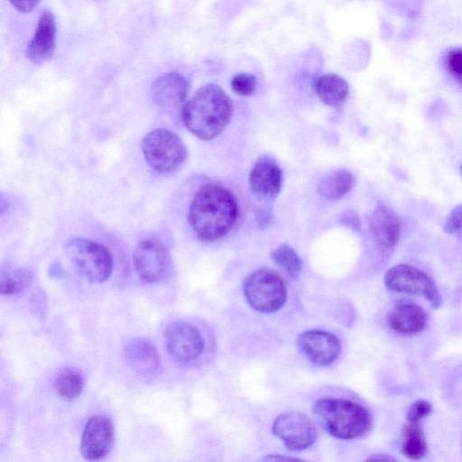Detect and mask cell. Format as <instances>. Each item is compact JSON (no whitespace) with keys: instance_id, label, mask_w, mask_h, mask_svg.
I'll return each instance as SVG.
<instances>
[{"instance_id":"obj_1","label":"cell","mask_w":462,"mask_h":462,"mask_svg":"<svg viewBox=\"0 0 462 462\" xmlns=\"http://www.w3.org/2000/svg\"><path fill=\"white\" fill-rule=\"evenodd\" d=\"M237 216L236 198L216 183L200 188L189 209V225L203 241H215L225 236L234 226Z\"/></svg>"},{"instance_id":"obj_2","label":"cell","mask_w":462,"mask_h":462,"mask_svg":"<svg viewBox=\"0 0 462 462\" xmlns=\"http://www.w3.org/2000/svg\"><path fill=\"white\" fill-rule=\"evenodd\" d=\"M233 110L229 96L217 85L207 84L184 105L182 120L194 135L210 140L227 126Z\"/></svg>"},{"instance_id":"obj_3","label":"cell","mask_w":462,"mask_h":462,"mask_svg":"<svg viewBox=\"0 0 462 462\" xmlns=\"http://www.w3.org/2000/svg\"><path fill=\"white\" fill-rule=\"evenodd\" d=\"M313 414L330 435L342 439L358 438L372 425V417L362 405L352 401L324 398L315 402Z\"/></svg>"},{"instance_id":"obj_4","label":"cell","mask_w":462,"mask_h":462,"mask_svg":"<svg viewBox=\"0 0 462 462\" xmlns=\"http://www.w3.org/2000/svg\"><path fill=\"white\" fill-rule=\"evenodd\" d=\"M65 252L75 270L90 282H103L113 273L111 254L96 241L71 237L65 244Z\"/></svg>"},{"instance_id":"obj_5","label":"cell","mask_w":462,"mask_h":462,"mask_svg":"<svg viewBox=\"0 0 462 462\" xmlns=\"http://www.w3.org/2000/svg\"><path fill=\"white\" fill-rule=\"evenodd\" d=\"M141 147L147 164L159 173L174 171L187 157V149L181 139L168 129L149 132Z\"/></svg>"},{"instance_id":"obj_6","label":"cell","mask_w":462,"mask_h":462,"mask_svg":"<svg viewBox=\"0 0 462 462\" xmlns=\"http://www.w3.org/2000/svg\"><path fill=\"white\" fill-rule=\"evenodd\" d=\"M244 293L248 303L256 310L271 313L282 307L286 300V287L273 271L260 269L245 281Z\"/></svg>"},{"instance_id":"obj_7","label":"cell","mask_w":462,"mask_h":462,"mask_svg":"<svg viewBox=\"0 0 462 462\" xmlns=\"http://www.w3.org/2000/svg\"><path fill=\"white\" fill-rule=\"evenodd\" d=\"M384 284L392 291L423 296L437 309L441 297L433 280L420 269L410 264H397L384 275Z\"/></svg>"},{"instance_id":"obj_8","label":"cell","mask_w":462,"mask_h":462,"mask_svg":"<svg viewBox=\"0 0 462 462\" xmlns=\"http://www.w3.org/2000/svg\"><path fill=\"white\" fill-rule=\"evenodd\" d=\"M133 263L138 276L149 283L168 280L172 269L168 248L155 239H146L136 245Z\"/></svg>"},{"instance_id":"obj_9","label":"cell","mask_w":462,"mask_h":462,"mask_svg":"<svg viewBox=\"0 0 462 462\" xmlns=\"http://www.w3.org/2000/svg\"><path fill=\"white\" fill-rule=\"evenodd\" d=\"M273 431L291 450H302L311 446L318 436L312 420L298 411L279 415L273 424Z\"/></svg>"},{"instance_id":"obj_10","label":"cell","mask_w":462,"mask_h":462,"mask_svg":"<svg viewBox=\"0 0 462 462\" xmlns=\"http://www.w3.org/2000/svg\"><path fill=\"white\" fill-rule=\"evenodd\" d=\"M114 442L111 420L104 415H94L89 418L83 430L80 453L87 460H99L111 452Z\"/></svg>"},{"instance_id":"obj_11","label":"cell","mask_w":462,"mask_h":462,"mask_svg":"<svg viewBox=\"0 0 462 462\" xmlns=\"http://www.w3.org/2000/svg\"><path fill=\"white\" fill-rule=\"evenodd\" d=\"M165 340L171 356L181 363L196 359L204 348V341L199 331L186 322L171 325L167 330Z\"/></svg>"},{"instance_id":"obj_12","label":"cell","mask_w":462,"mask_h":462,"mask_svg":"<svg viewBox=\"0 0 462 462\" xmlns=\"http://www.w3.org/2000/svg\"><path fill=\"white\" fill-rule=\"evenodd\" d=\"M301 353L313 364L328 365L339 355L340 342L332 333L322 330H308L297 339Z\"/></svg>"},{"instance_id":"obj_13","label":"cell","mask_w":462,"mask_h":462,"mask_svg":"<svg viewBox=\"0 0 462 462\" xmlns=\"http://www.w3.org/2000/svg\"><path fill=\"white\" fill-rule=\"evenodd\" d=\"M253 194L261 201H273L282 185V172L276 162L268 157L260 158L254 165L250 177Z\"/></svg>"},{"instance_id":"obj_14","label":"cell","mask_w":462,"mask_h":462,"mask_svg":"<svg viewBox=\"0 0 462 462\" xmlns=\"http://www.w3.org/2000/svg\"><path fill=\"white\" fill-rule=\"evenodd\" d=\"M56 22L53 14L44 10L38 20L35 32L26 48V57L34 64H42L55 51Z\"/></svg>"},{"instance_id":"obj_15","label":"cell","mask_w":462,"mask_h":462,"mask_svg":"<svg viewBox=\"0 0 462 462\" xmlns=\"http://www.w3.org/2000/svg\"><path fill=\"white\" fill-rule=\"evenodd\" d=\"M369 226L374 241L383 250L393 249L402 232V218L395 211L384 205L374 210Z\"/></svg>"},{"instance_id":"obj_16","label":"cell","mask_w":462,"mask_h":462,"mask_svg":"<svg viewBox=\"0 0 462 462\" xmlns=\"http://www.w3.org/2000/svg\"><path fill=\"white\" fill-rule=\"evenodd\" d=\"M188 90L185 78L177 72H170L153 81L151 86V97L158 106L171 109L185 101Z\"/></svg>"},{"instance_id":"obj_17","label":"cell","mask_w":462,"mask_h":462,"mask_svg":"<svg viewBox=\"0 0 462 462\" xmlns=\"http://www.w3.org/2000/svg\"><path fill=\"white\" fill-rule=\"evenodd\" d=\"M428 314L422 307L411 302H398L388 311L386 321L394 332L412 335L420 332L428 323Z\"/></svg>"},{"instance_id":"obj_18","label":"cell","mask_w":462,"mask_h":462,"mask_svg":"<svg viewBox=\"0 0 462 462\" xmlns=\"http://www.w3.org/2000/svg\"><path fill=\"white\" fill-rule=\"evenodd\" d=\"M130 367L141 375H152L160 368L159 354L152 342L144 338L131 340L125 348Z\"/></svg>"},{"instance_id":"obj_19","label":"cell","mask_w":462,"mask_h":462,"mask_svg":"<svg viewBox=\"0 0 462 462\" xmlns=\"http://www.w3.org/2000/svg\"><path fill=\"white\" fill-rule=\"evenodd\" d=\"M316 90L324 104L335 107L340 106L346 99L348 84L342 77L328 73L319 78Z\"/></svg>"},{"instance_id":"obj_20","label":"cell","mask_w":462,"mask_h":462,"mask_svg":"<svg viewBox=\"0 0 462 462\" xmlns=\"http://www.w3.org/2000/svg\"><path fill=\"white\" fill-rule=\"evenodd\" d=\"M427 451V439L420 423L407 420L402 428V453L411 460H420Z\"/></svg>"},{"instance_id":"obj_21","label":"cell","mask_w":462,"mask_h":462,"mask_svg":"<svg viewBox=\"0 0 462 462\" xmlns=\"http://www.w3.org/2000/svg\"><path fill=\"white\" fill-rule=\"evenodd\" d=\"M84 379L81 373L74 368H66L59 373L54 381L56 393L63 400L71 402L82 393Z\"/></svg>"},{"instance_id":"obj_22","label":"cell","mask_w":462,"mask_h":462,"mask_svg":"<svg viewBox=\"0 0 462 462\" xmlns=\"http://www.w3.org/2000/svg\"><path fill=\"white\" fill-rule=\"evenodd\" d=\"M353 176L346 170L333 171L319 183L320 194L329 200H337L352 188Z\"/></svg>"},{"instance_id":"obj_23","label":"cell","mask_w":462,"mask_h":462,"mask_svg":"<svg viewBox=\"0 0 462 462\" xmlns=\"http://www.w3.org/2000/svg\"><path fill=\"white\" fill-rule=\"evenodd\" d=\"M32 279V273L23 267L8 266L1 271L0 292L13 295L23 291Z\"/></svg>"},{"instance_id":"obj_24","label":"cell","mask_w":462,"mask_h":462,"mask_svg":"<svg viewBox=\"0 0 462 462\" xmlns=\"http://www.w3.org/2000/svg\"><path fill=\"white\" fill-rule=\"evenodd\" d=\"M276 265L291 277H297L301 271V261L297 253L286 244L277 246L272 253Z\"/></svg>"},{"instance_id":"obj_25","label":"cell","mask_w":462,"mask_h":462,"mask_svg":"<svg viewBox=\"0 0 462 462\" xmlns=\"http://www.w3.org/2000/svg\"><path fill=\"white\" fill-rule=\"evenodd\" d=\"M446 71L462 86V48L449 50L443 60Z\"/></svg>"},{"instance_id":"obj_26","label":"cell","mask_w":462,"mask_h":462,"mask_svg":"<svg viewBox=\"0 0 462 462\" xmlns=\"http://www.w3.org/2000/svg\"><path fill=\"white\" fill-rule=\"evenodd\" d=\"M232 89L240 96L252 95L257 87V79L249 73L236 74L231 80Z\"/></svg>"},{"instance_id":"obj_27","label":"cell","mask_w":462,"mask_h":462,"mask_svg":"<svg viewBox=\"0 0 462 462\" xmlns=\"http://www.w3.org/2000/svg\"><path fill=\"white\" fill-rule=\"evenodd\" d=\"M444 230L457 236H462V204L457 205L448 214Z\"/></svg>"},{"instance_id":"obj_28","label":"cell","mask_w":462,"mask_h":462,"mask_svg":"<svg viewBox=\"0 0 462 462\" xmlns=\"http://www.w3.org/2000/svg\"><path fill=\"white\" fill-rule=\"evenodd\" d=\"M432 411L431 403L427 400H417L408 409L406 419L409 421L420 422Z\"/></svg>"},{"instance_id":"obj_29","label":"cell","mask_w":462,"mask_h":462,"mask_svg":"<svg viewBox=\"0 0 462 462\" xmlns=\"http://www.w3.org/2000/svg\"><path fill=\"white\" fill-rule=\"evenodd\" d=\"M10 4L20 13L27 14L32 12L40 0H8Z\"/></svg>"},{"instance_id":"obj_30","label":"cell","mask_w":462,"mask_h":462,"mask_svg":"<svg viewBox=\"0 0 462 462\" xmlns=\"http://www.w3.org/2000/svg\"><path fill=\"white\" fill-rule=\"evenodd\" d=\"M272 214L267 208H260L256 211V222L260 227L265 226L271 220Z\"/></svg>"},{"instance_id":"obj_31","label":"cell","mask_w":462,"mask_h":462,"mask_svg":"<svg viewBox=\"0 0 462 462\" xmlns=\"http://www.w3.org/2000/svg\"><path fill=\"white\" fill-rule=\"evenodd\" d=\"M343 222L354 228H358L360 226V221L356 215L354 213H348L343 217Z\"/></svg>"},{"instance_id":"obj_32","label":"cell","mask_w":462,"mask_h":462,"mask_svg":"<svg viewBox=\"0 0 462 462\" xmlns=\"http://www.w3.org/2000/svg\"><path fill=\"white\" fill-rule=\"evenodd\" d=\"M367 460H373V461H392V460H395V458L388 456V455H384V454H379V455H374L371 457H369Z\"/></svg>"},{"instance_id":"obj_33","label":"cell","mask_w":462,"mask_h":462,"mask_svg":"<svg viewBox=\"0 0 462 462\" xmlns=\"http://www.w3.org/2000/svg\"><path fill=\"white\" fill-rule=\"evenodd\" d=\"M270 458L271 459H275V460H298L297 458L291 457H284V456H282V455L271 456Z\"/></svg>"},{"instance_id":"obj_34","label":"cell","mask_w":462,"mask_h":462,"mask_svg":"<svg viewBox=\"0 0 462 462\" xmlns=\"http://www.w3.org/2000/svg\"><path fill=\"white\" fill-rule=\"evenodd\" d=\"M461 170H462V167H461Z\"/></svg>"}]
</instances>
